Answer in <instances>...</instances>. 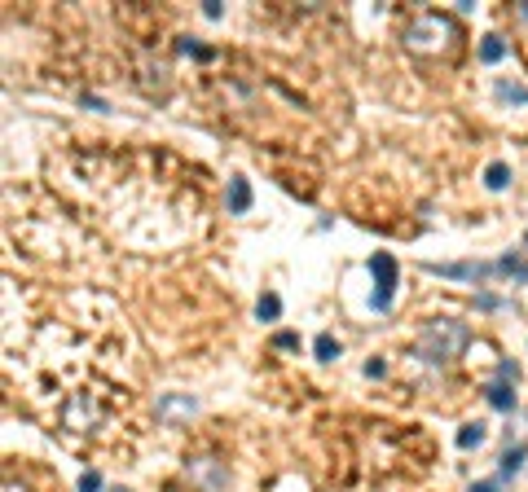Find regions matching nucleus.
<instances>
[{
  "label": "nucleus",
  "mask_w": 528,
  "mask_h": 492,
  "mask_svg": "<svg viewBox=\"0 0 528 492\" xmlns=\"http://www.w3.org/2000/svg\"><path fill=\"white\" fill-rule=\"evenodd\" d=\"M436 277H458V282H484V277L498 273V264H423Z\"/></svg>",
  "instance_id": "nucleus-4"
},
{
  "label": "nucleus",
  "mask_w": 528,
  "mask_h": 492,
  "mask_svg": "<svg viewBox=\"0 0 528 492\" xmlns=\"http://www.w3.org/2000/svg\"><path fill=\"white\" fill-rule=\"evenodd\" d=\"M489 352H493V348H489V343H475V348H471V360H480V365H484V360H493Z\"/></svg>",
  "instance_id": "nucleus-21"
},
{
  "label": "nucleus",
  "mask_w": 528,
  "mask_h": 492,
  "mask_svg": "<svg viewBox=\"0 0 528 492\" xmlns=\"http://www.w3.org/2000/svg\"><path fill=\"white\" fill-rule=\"evenodd\" d=\"M79 492H102V474L84 470V474H79Z\"/></svg>",
  "instance_id": "nucleus-19"
},
{
  "label": "nucleus",
  "mask_w": 528,
  "mask_h": 492,
  "mask_svg": "<svg viewBox=\"0 0 528 492\" xmlns=\"http://www.w3.org/2000/svg\"><path fill=\"white\" fill-rule=\"evenodd\" d=\"M84 418H88V422H97V404H93L88 396H75V400H71V409H66V426H84Z\"/></svg>",
  "instance_id": "nucleus-7"
},
{
  "label": "nucleus",
  "mask_w": 528,
  "mask_h": 492,
  "mask_svg": "<svg viewBox=\"0 0 528 492\" xmlns=\"http://www.w3.org/2000/svg\"><path fill=\"white\" fill-rule=\"evenodd\" d=\"M312 352H317V360H335V356H339V339H335V334H317Z\"/></svg>",
  "instance_id": "nucleus-13"
},
{
  "label": "nucleus",
  "mask_w": 528,
  "mask_h": 492,
  "mask_svg": "<svg viewBox=\"0 0 528 492\" xmlns=\"http://www.w3.org/2000/svg\"><path fill=\"white\" fill-rule=\"evenodd\" d=\"M114 492H132V488H114Z\"/></svg>",
  "instance_id": "nucleus-26"
},
{
  "label": "nucleus",
  "mask_w": 528,
  "mask_h": 492,
  "mask_svg": "<svg viewBox=\"0 0 528 492\" xmlns=\"http://www.w3.org/2000/svg\"><path fill=\"white\" fill-rule=\"evenodd\" d=\"M180 53H190V57H198V62H211V48L194 44V40H180Z\"/></svg>",
  "instance_id": "nucleus-18"
},
{
  "label": "nucleus",
  "mask_w": 528,
  "mask_h": 492,
  "mask_svg": "<svg viewBox=\"0 0 528 492\" xmlns=\"http://www.w3.org/2000/svg\"><path fill=\"white\" fill-rule=\"evenodd\" d=\"M475 303H480L484 313H493V308H502V299H498V294H480V299H475Z\"/></svg>",
  "instance_id": "nucleus-22"
},
{
  "label": "nucleus",
  "mask_w": 528,
  "mask_h": 492,
  "mask_svg": "<svg viewBox=\"0 0 528 492\" xmlns=\"http://www.w3.org/2000/svg\"><path fill=\"white\" fill-rule=\"evenodd\" d=\"M520 18H524V22H528V0H524V5H520Z\"/></svg>",
  "instance_id": "nucleus-25"
},
{
  "label": "nucleus",
  "mask_w": 528,
  "mask_h": 492,
  "mask_svg": "<svg viewBox=\"0 0 528 492\" xmlns=\"http://www.w3.org/2000/svg\"><path fill=\"white\" fill-rule=\"evenodd\" d=\"M401 40L409 53H418V57H458V48H462V31L458 22L449 18V13H436V9H423L418 18H409L405 31H401Z\"/></svg>",
  "instance_id": "nucleus-1"
},
{
  "label": "nucleus",
  "mask_w": 528,
  "mask_h": 492,
  "mask_svg": "<svg viewBox=\"0 0 528 492\" xmlns=\"http://www.w3.org/2000/svg\"><path fill=\"white\" fill-rule=\"evenodd\" d=\"M5 492H27V488L22 484H5Z\"/></svg>",
  "instance_id": "nucleus-24"
},
{
  "label": "nucleus",
  "mask_w": 528,
  "mask_h": 492,
  "mask_svg": "<svg viewBox=\"0 0 528 492\" xmlns=\"http://www.w3.org/2000/svg\"><path fill=\"white\" fill-rule=\"evenodd\" d=\"M520 466H524V444H515V449H506V453H502V479L520 474Z\"/></svg>",
  "instance_id": "nucleus-12"
},
{
  "label": "nucleus",
  "mask_w": 528,
  "mask_h": 492,
  "mask_svg": "<svg viewBox=\"0 0 528 492\" xmlns=\"http://www.w3.org/2000/svg\"><path fill=\"white\" fill-rule=\"evenodd\" d=\"M484 185L489 189H506L510 185V168H506V163H489V168H484Z\"/></svg>",
  "instance_id": "nucleus-10"
},
{
  "label": "nucleus",
  "mask_w": 528,
  "mask_h": 492,
  "mask_svg": "<svg viewBox=\"0 0 528 492\" xmlns=\"http://www.w3.org/2000/svg\"><path fill=\"white\" fill-rule=\"evenodd\" d=\"M480 444H484V426L480 422H467L458 431V449H480Z\"/></svg>",
  "instance_id": "nucleus-9"
},
{
  "label": "nucleus",
  "mask_w": 528,
  "mask_h": 492,
  "mask_svg": "<svg viewBox=\"0 0 528 492\" xmlns=\"http://www.w3.org/2000/svg\"><path fill=\"white\" fill-rule=\"evenodd\" d=\"M498 97L502 102H515V106H528V88H520V84H498Z\"/></svg>",
  "instance_id": "nucleus-14"
},
{
  "label": "nucleus",
  "mask_w": 528,
  "mask_h": 492,
  "mask_svg": "<svg viewBox=\"0 0 528 492\" xmlns=\"http://www.w3.org/2000/svg\"><path fill=\"white\" fill-rule=\"evenodd\" d=\"M256 317H260V321H277V317H282V299H277V294H260Z\"/></svg>",
  "instance_id": "nucleus-11"
},
{
  "label": "nucleus",
  "mask_w": 528,
  "mask_h": 492,
  "mask_svg": "<svg viewBox=\"0 0 528 492\" xmlns=\"http://www.w3.org/2000/svg\"><path fill=\"white\" fill-rule=\"evenodd\" d=\"M467 343H471V330H467L462 321L436 317V321H427L423 334H418V356L432 360V365H444V360H454L462 348H467Z\"/></svg>",
  "instance_id": "nucleus-2"
},
{
  "label": "nucleus",
  "mask_w": 528,
  "mask_h": 492,
  "mask_svg": "<svg viewBox=\"0 0 528 492\" xmlns=\"http://www.w3.org/2000/svg\"><path fill=\"white\" fill-rule=\"evenodd\" d=\"M484 400L498 409V414H510V409H515V387H510V383H489L484 387Z\"/></svg>",
  "instance_id": "nucleus-6"
},
{
  "label": "nucleus",
  "mask_w": 528,
  "mask_h": 492,
  "mask_svg": "<svg viewBox=\"0 0 528 492\" xmlns=\"http://www.w3.org/2000/svg\"><path fill=\"white\" fill-rule=\"evenodd\" d=\"M502 479H480V484H471V492H498Z\"/></svg>",
  "instance_id": "nucleus-23"
},
{
  "label": "nucleus",
  "mask_w": 528,
  "mask_h": 492,
  "mask_svg": "<svg viewBox=\"0 0 528 492\" xmlns=\"http://www.w3.org/2000/svg\"><path fill=\"white\" fill-rule=\"evenodd\" d=\"M194 409H198L194 400H176V396H168V400L159 404V414H194Z\"/></svg>",
  "instance_id": "nucleus-16"
},
{
  "label": "nucleus",
  "mask_w": 528,
  "mask_h": 492,
  "mask_svg": "<svg viewBox=\"0 0 528 492\" xmlns=\"http://www.w3.org/2000/svg\"><path fill=\"white\" fill-rule=\"evenodd\" d=\"M225 203H229V211H234V216H246V211H251V185H246V176H229Z\"/></svg>",
  "instance_id": "nucleus-5"
},
{
  "label": "nucleus",
  "mask_w": 528,
  "mask_h": 492,
  "mask_svg": "<svg viewBox=\"0 0 528 492\" xmlns=\"http://www.w3.org/2000/svg\"><path fill=\"white\" fill-rule=\"evenodd\" d=\"M524 242H528V233H524Z\"/></svg>",
  "instance_id": "nucleus-27"
},
{
  "label": "nucleus",
  "mask_w": 528,
  "mask_h": 492,
  "mask_svg": "<svg viewBox=\"0 0 528 492\" xmlns=\"http://www.w3.org/2000/svg\"><path fill=\"white\" fill-rule=\"evenodd\" d=\"M498 383H510V387L520 383V365L515 360H498Z\"/></svg>",
  "instance_id": "nucleus-17"
},
{
  "label": "nucleus",
  "mask_w": 528,
  "mask_h": 492,
  "mask_svg": "<svg viewBox=\"0 0 528 492\" xmlns=\"http://www.w3.org/2000/svg\"><path fill=\"white\" fill-rule=\"evenodd\" d=\"M273 348H277V352H300V334H295V330L273 334Z\"/></svg>",
  "instance_id": "nucleus-15"
},
{
  "label": "nucleus",
  "mask_w": 528,
  "mask_h": 492,
  "mask_svg": "<svg viewBox=\"0 0 528 492\" xmlns=\"http://www.w3.org/2000/svg\"><path fill=\"white\" fill-rule=\"evenodd\" d=\"M506 57V40L502 36H484L480 40V62H489V67H493V62H502Z\"/></svg>",
  "instance_id": "nucleus-8"
},
{
  "label": "nucleus",
  "mask_w": 528,
  "mask_h": 492,
  "mask_svg": "<svg viewBox=\"0 0 528 492\" xmlns=\"http://www.w3.org/2000/svg\"><path fill=\"white\" fill-rule=\"evenodd\" d=\"M383 374H388L383 360H366V378H383Z\"/></svg>",
  "instance_id": "nucleus-20"
},
{
  "label": "nucleus",
  "mask_w": 528,
  "mask_h": 492,
  "mask_svg": "<svg viewBox=\"0 0 528 492\" xmlns=\"http://www.w3.org/2000/svg\"><path fill=\"white\" fill-rule=\"evenodd\" d=\"M370 273H374V308L378 313H388L392 308V290H396V264L392 255H370Z\"/></svg>",
  "instance_id": "nucleus-3"
}]
</instances>
